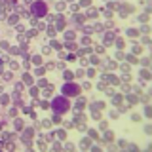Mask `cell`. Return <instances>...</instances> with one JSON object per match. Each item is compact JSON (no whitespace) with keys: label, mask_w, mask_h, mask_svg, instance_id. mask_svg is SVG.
<instances>
[{"label":"cell","mask_w":152,"mask_h":152,"mask_svg":"<svg viewBox=\"0 0 152 152\" xmlns=\"http://www.w3.org/2000/svg\"><path fill=\"white\" fill-rule=\"evenodd\" d=\"M53 108L57 112H65L66 108H69V103H66V99H61V97H57L55 101H53Z\"/></svg>","instance_id":"obj_1"},{"label":"cell","mask_w":152,"mask_h":152,"mask_svg":"<svg viewBox=\"0 0 152 152\" xmlns=\"http://www.w3.org/2000/svg\"><path fill=\"white\" fill-rule=\"evenodd\" d=\"M63 91L66 93V95H76V93H78V88H76V86H65V89H63Z\"/></svg>","instance_id":"obj_3"},{"label":"cell","mask_w":152,"mask_h":152,"mask_svg":"<svg viewBox=\"0 0 152 152\" xmlns=\"http://www.w3.org/2000/svg\"><path fill=\"white\" fill-rule=\"evenodd\" d=\"M34 12L38 13V15H44V13H46V4H44V2L34 4Z\"/></svg>","instance_id":"obj_2"}]
</instances>
